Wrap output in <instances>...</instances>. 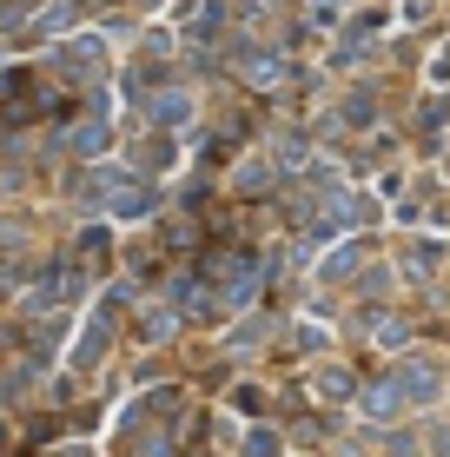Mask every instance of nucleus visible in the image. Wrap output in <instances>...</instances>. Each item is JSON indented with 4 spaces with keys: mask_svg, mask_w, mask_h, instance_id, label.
Masks as SVG:
<instances>
[{
    "mask_svg": "<svg viewBox=\"0 0 450 457\" xmlns=\"http://www.w3.org/2000/svg\"><path fill=\"white\" fill-rule=\"evenodd\" d=\"M371 113H378V106H371V93H351V100H345V113H338V120H358V126H371Z\"/></svg>",
    "mask_w": 450,
    "mask_h": 457,
    "instance_id": "13",
    "label": "nucleus"
},
{
    "mask_svg": "<svg viewBox=\"0 0 450 457\" xmlns=\"http://www.w3.org/2000/svg\"><path fill=\"white\" fill-rule=\"evenodd\" d=\"M371 325H378V345H384V352H405V338H411L405 319H371Z\"/></svg>",
    "mask_w": 450,
    "mask_h": 457,
    "instance_id": "12",
    "label": "nucleus"
},
{
    "mask_svg": "<svg viewBox=\"0 0 450 457\" xmlns=\"http://www.w3.org/2000/svg\"><path fill=\"white\" fill-rule=\"evenodd\" d=\"M0 445H7V431H0Z\"/></svg>",
    "mask_w": 450,
    "mask_h": 457,
    "instance_id": "22",
    "label": "nucleus"
},
{
    "mask_svg": "<svg viewBox=\"0 0 450 457\" xmlns=\"http://www.w3.org/2000/svg\"><path fill=\"white\" fill-rule=\"evenodd\" d=\"M106 252H113V232H100V226H93L86 239H80V265H106Z\"/></svg>",
    "mask_w": 450,
    "mask_h": 457,
    "instance_id": "11",
    "label": "nucleus"
},
{
    "mask_svg": "<svg viewBox=\"0 0 450 457\" xmlns=\"http://www.w3.org/2000/svg\"><path fill=\"white\" fill-rule=\"evenodd\" d=\"M86 199H93V206H106L113 219L152 212V186L146 179H127V172H86Z\"/></svg>",
    "mask_w": 450,
    "mask_h": 457,
    "instance_id": "1",
    "label": "nucleus"
},
{
    "mask_svg": "<svg viewBox=\"0 0 450 457\" xmlns=\"http://www.w3.org/2000/svg\"><path fill=\"white\" fill-rule=\"evenodd\" d=\"M146 113L160 120L166 133H179V126L192 120V100H185V93H152V100H146Z\"/></svg>",
    "mask_w": 450,
    "mask_h": 457,
    "instance_id": "5",
    "label": "nucleus"
},
{
    "mask_svg": "<svg viewBox=\"0 0 450 457\" xmlns=\"http://www.w3.org/2000/svg\"><path fill=\"white\" fill-rule=\"evenodd\" d=\"M438 80H450V46H444V54H438Z\"/></svg>",
    "mask_w": 450,
    "mask_h": 457,
    "instance_id": "20",
    "label": "nucleus"
},
{
    "mask_svg": "<svg viewBox=\"0 0 450 457\" xmlns=\"http://www.w3.org/2000/svg\"><path fill=\"white\" fill-rule=\"evenodd\" d=\"M106 338H113V312H93V325H86V338H80V352H73V365H93V358L106 352Z\"/></svg>",
    "mask_w": 450,
    "mask_h": 457,
    "instance_id": "6",
    "label": "nucleus"
},
{
    "mask_svg": "<svg viewBox=\"0 0 450 457\" xmlns=\"http://www.w3.org/2000/svg\"><path fill=\"white\" fill-rule=\"evenodd\" d=\"M285 451V437L272 431V424H258V431H245V457H278Z\"/></svg>",
    "mask_w": 450,
    "mask_h": 457,
    "instance_id": "10",
    "label": "nucleus"
},
{
    "mask_svg": "<svg viewBox=\"0 0 450 457\" xmlns=\"http://www.w3.org/2000/svg\"><path fill=\"white\" fill-rule=\"evenodd\" d=\"M405 385H397V378H384V385H364V418L371 424H397L405 418Z\"/></svg>",
    "mask_w": 450,
    "mask_h": 457,
    "instance_id": "3",
    "label": "nucleus"
},
{
    "mask_svg": "<svg viewBox=\"0 0 450 457\" xmlns=\"http://www.w3.org/2000/svg\"><path fill=\"white\" fill-rule=\"evenodd\" d=\"M53 67H67L73 80H93V73L106 67V60H100V40H67V46L53 54Z\"/></svg>",
    "mask_w": 450,
    "mask_h": 457,
    "instance_id": "4",
    "label": "nucleus"
},
{
    "mask_svg": "<svg viewBox=\"0 0 450 457\" xmlns=\"http://www.w3.org/2000/svg\"><path fill=\"white\" fill-rule=\"evenodd\" d=\"M291 338H299V352H324V332H318V325H299Z\"/></svg>",
    "mask_w": 450,
    "mask_h": 457,
    "instance_id": "16",
    "label": "nucleus"
},
{
    "mask_svg": "<svg viewBox=\"0 0 450 457\" xmlns=\"http://www.w3.org/2000/svg\"><path fill=\"white\" fill-rule=\"evenodd\" d=\"M438 457H450V431H444V437H438Z\"/></svg>",
    "mask_w": 450,
    "mask_h": 457,
    "instance_id": "21",
    "label": "nucleus"
},
{
    "mask_svg": "<svg viewBox=\"0 0 450 457\" xmlns=\"http://www.w3.org/2000/svg\"><path fill=\"white\" fill-rule=\"evenodd\" d=\"M139 332H146L152 345H160L166 332H173V312H146V319H139Z\"/></svg>",
    "mask_w": 450,
    "mask_h": 457,
    "instance_id": "14",
    "label": "nucleus"
},
{
    "mask_svg": "<svg viewBox=\"0 0 450 457\" xmlns=\"http://www.w3.org/2000/svg\"><path fill=\"white\" fill-rule=\"evenodd\" d=\"M391 378L405 385V398H411V404H430V398H438V385H444V371L430 365V358H405V365H397Z\"/></svg>",
    "mask_w": 450,
    "mask_h": 457,
    "instance_id": "2",
    "label": "nucleus"
},
{
    "mask_svg": "<svg viewBox=\"0 0 450 457\" xmlns=\"http://www.w3.org/2000/svg\"><path fill=\"white\" fill-rule=\"evenodd\" d=\"M351 265H358V245H351V252H338V259H331V265H324V278H345V272H351Z\"/></svg>",
    "mask_w": 450,
    "mask_h": 457,
    "instance_id": "18",
    "label": "nucleus"
},
{
    "mask_svg": "<svg viewBox=\"0 0 450 457\" xmlns=\"http://www.w3.org/2000/svg\"><path fill=\"white\" fill-rule=\"evenodd\" d=\"M139 457H173V437H152V445L139 451Z\"/></svg>",
    "mask_w": 450,
    "mask_h": 457,
    "instance_id": "19",
    "label": "nucleus"
},
{
    "mask_svg": "<svg viewBox=\"0 0 450 457\" xmlns=\"http://www.w3.org/2000/svg\"><path fill=\"white\" fill-rule=\"evenodd\" d=\"M438 259H444V252H438V245H424V252H411V272H417V278H430V272H438Z\"/></svg>",
    "mask_w": 450,
    "mask_h": 457,
    "instance_id": "15",
    "label": "nucleus"
},
{
    "mask_svg": "<svg viewBox=\"0 0 450 457\" xmlns=\"http://www.w3.org/2000/svg\"><path fill=\"white\" fill-rule=\"evenodd\" d=\"M278 73H285L278 54H245V80H252V87H278Z\"/></svg>",
    "mask_w": 450,
    "mask_h": 457,
    "instance_id": "7",
    "label": "nucleus"
},
{
    "mask_svg": "<svg viewBox=\"0 0 450 457\" xmlns=\"http://www.w3.org/2000/svg\"><path fill=\"white\" fill-rule=\"evenodd\" d=\"M351 391H358V385H351V371H338V365H331V371H318V398H331V404H345V398H351Z\"/></svg>",
    "mask_w": 450,
    "mask_h": 457,
    "instance_id": "9",
    "label": "nucleus"
},
{
    "mask_svg": "<svg viewBox=\"0 0 450 457\" xmlns=\"http://www.w3.org/2000/svg\"><path fill=\"white\" fill-rule=\"evenodd\" d=\"M384 445H391V457H417V437H411V431H391Z\"/></svg>",
    "mask_w": 450,
    "mask_h": 457,
    "instance_id": "17",
    "label": "nucleus"
},
{
    "mask_svg": "<svg viewBox=\"0 0 450 457\" xmlns=\"http://www.w3.org/2000/svg\"><path fill=\"white\" fill-rule=\"evenodd\" d=\"M239 193L252 199V193H272V160H245L239 166Z\"/></svg>",
    "mask_w": 450,
    "mask_h": 457,
    "instance_id": "8",
    "label": "nucleus"
}]
</instances>
